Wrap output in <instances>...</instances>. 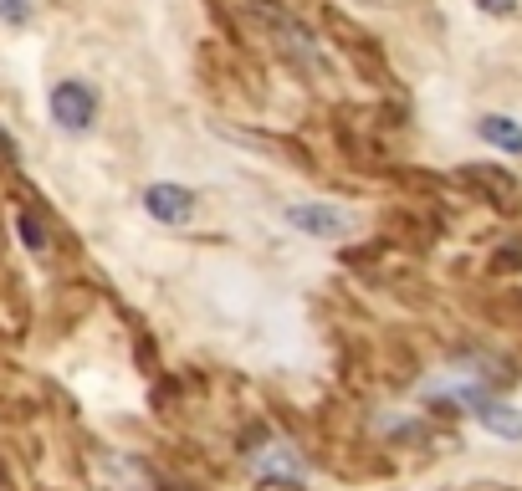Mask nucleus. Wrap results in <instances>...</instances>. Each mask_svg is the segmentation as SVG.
Returning <instances> with one entry per match:
<instances>
[{
  "label": "nucleus",
  "mask_w": 522,
  "mask_h": 491,
  "mask_svg": "<svg viewBox=\"0 0 522 491\" xmlns=\"http://www.w3.org/2000/svg\"><path fill=\"white\" fill-rule=\"evenodd\" d=\"M241 6H246V16H251V21H261V26H267V31L277 36V47H282L292 62L313 67V72H323V67H328L323 41H318L308 26H302L287 6H277V0H241Z\"/></svg>",
  "instance_id": "1"
},
{
  "label": "nucleus",
  "mask_w": 522,
  "mask_h": 491,
  "mask_svg": "<svg viewBox=\"0 0 522 491\" xmlns=\"http://www.w3.org/2000/svg\"><path fill=\"white\" fill-rule=\"evenodd\" d=\"M52 118H57L67 133L93 128V118H98V93H93L87 82H77V77L57 82V87H52Z\"/></svg>",
  "instance_id": "2"
},
{
  "label": "nucleus",
  "mask_w": 522,
  "mask_h": 491,
  "mask_svg": "<svg viewBox=\"0 0 522 491\" xmlns=\"http://www.w3.org/2000/svg\"><path fill=\"white\" fill-rule=\"evenodd\" d=\"M287 220L297 231H308V236H348V231H354V220H348V215H338L333 205H313V200L287 205Z\"/></svg>",
  "instance_id": "3"
},
{
  "label": "nucleus",
  "mask_w": 522,
  "mask_h": 491,
  "mask_svg": "<svg viewBox=\"0 0 522 491\" xmlns=\"http://www.w3.org/2000/svg\"><path fill=\"white\" fill-rule=\"evenodd\" d=\"M144 210L154 220H164V226H185V220L195 215V195L185 185H149L144 190Z\"/></svg>",
  "instance_id": "4"
},
{
  "label": "nucleus",
  "mask_w": 522,
  "mask_h": 491,
  "mask_svg": "<svg viewBox=\"0 0 522 491\" xmlns=\"http://www.w3.org/2000/svg\"><path fill=\"white\" fill-rule=\"evenodd\" d=\"M476 420H482L492 435H502V440H522V410L502 405V399H487V394H476Z\"/></svg>",
  "instance_id": "5"
},
{
  "label": "nucleus",
  "mask_w": 522,
  "mask_h": 491,
  "mask_svg": "<svg viewBox=\"0 0 522 491\" xmlns=\"http://www.w3.org/2000/svg\"><path fill=\"white\" fill-rule=\"evenodd\" d=\"M482 139L497 144V149H507V154H522V128L512 118H502V113H487L482 118Z\"/></svg>",
  "instance_id": "6"
},
{
  "label": "nucleus",
  "mask_w": 522,
  "mask_h": 491,
  "mask_svg": "<svg viewBox=\"0 0 522 491\" xmlns=\"http://www.w3.org/2000/svg\"><path fill=\"white\" fill-rule=\"evenodd\" d=\"M16 231H21V241H26V246H31L36 256H41V251H47V231H41V226H36V220H31L26 210L16 215Z\"/></svg>",
  "instance_id": "7"
},
{
  "label": "nucleus",
  "mask_w": 522,
  "mask_h": 491,
  "mask_svg": "<svg viewBox=\"0 0 522 491\" xmlns=\"http://www.w3.org/2000/svg\"><path fill=\"white\" fill-rule=\"evenodd\" d=\"M0 21H6V26H26L31 21V0H0Z\"/></svg>",
  "instance_id": "8"
},
{
  "label": "nucleus",
  "mask_w": 522,
  "mask_h": 491,
  "mask_svg": "<svg viewBox=\"0 0 522 491\" xmlns=\"http://www.w3.org/2000/svg\"><path fill=\"white\" fill-rule=\"evenodd\" d=\"M482 11H492V16H517V0H476Z\"/></svg>",
  "instance_id": "9"
}]
</instances>
